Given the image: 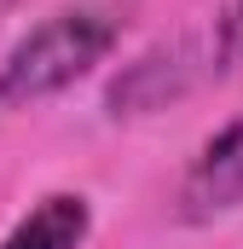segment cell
Segmentation results:
<instances>
[{
  "instance_id": "obj_1",
  "label": "cell",
  "mask_w": 243,
  "mask_h": 249,
  "mask_svg": "<svg viewBox=\"0 0 243 249\" xmlns=\"http://www.w3.org/2000/svg\"><path fill=\"white\" fill-rule=\"evenodd\" d=\"M122 6L110 0H75L47 12L6 58H0V116L35 110L47 99L69 93L81 75H93L99 64L116 53L122 41Z\"/></svg>"
},
{
  "instance_id": "obj_2",
  "label": "cell",
  "mask_w": 243,
  "mask_h": 249,
  "mask_svg": "<svg viewBox=\"0 0 243 249\" xmlns=\"http://www.w3.org/2000/svg\"><path fill=\"white\" fill-rule=\"evenodd\" d=\"M208 75H220V64H214V47H208V29H203L191 41L156 47V53H145L139 64H127L116 75V87H110V110L116 116H145V110H156L168 99H185Z\"/></svg>"
},
{
  "instance_id": "obj_3",
  "label": "cell",
  "mask_w": 243,
  "mask_h": 249,
  "mask_svg": "<svg viewBox=\"0 0 243 249\" xmlns=\"http://www.w3.org/2000/svg\"><path fill=\"white\" fill-rule=\"evenodd\" d=\"M174 203H180V220H220L243 209V110L191 151Z\"/></svg>"
},
{
  "instance_id": "obj_4",
  "label": "cell",
  "mask_w": 243,
  "mask_h": 249,
  "mask_svg": "<svg viewBox=\"0 0 243 249\" xmlns=\"http://www.w3.org/2000/svg\"><path fill=\"white\" fill-rule=\"evenodd\" d=\"M93 232V203L81 191H47L6 238L0 249H81Z\"/></svg>"
},
{
  "instance_id": "obj_5",
  "label": "cell",
  "mask_w": 243,
  "mask_h": 249,
  "mask_svg": "<svg viewBox=\"0 0 243 249\" xmlns=\"http://www.w3.org/2000/svg\"><path fill=\"white\" fill-rule=\"evenodd\" d=\"M208 47L220 70H243V0H226L220 18L208 23Z\"/></svg>"
}]
</instances>
